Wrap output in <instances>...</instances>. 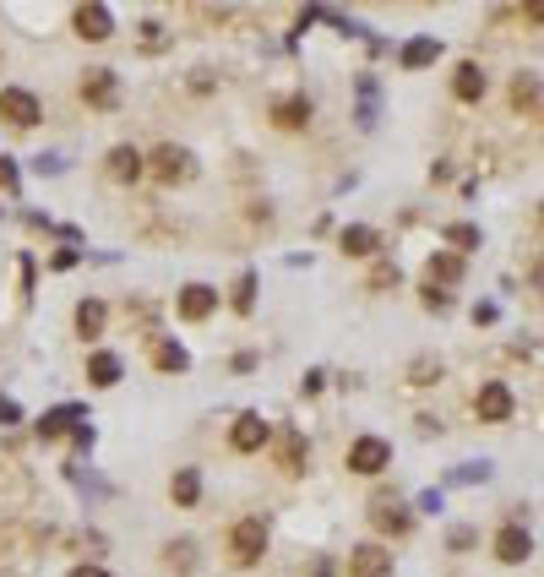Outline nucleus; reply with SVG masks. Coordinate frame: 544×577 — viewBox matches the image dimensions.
Returning a JSON list of instances; mask_svg holds the SVG:
<instances>
[{"label":"nucleus","instance_id":"nucleus-1","mask_svg":"<svg viewBox=\"0 0 544 577\" xmlns=\"http://www.w3.org/2000/svg\"><path fill=\"white\" fill-rule=\"evenodd\" d=\"M142 169H153L163 185H174V180H191L196 174V164H191V153L185 147H174V142H163V147H153L147 158H142Z\"/></svg>","mask_w":544,"mask_h":577},{"label":"nucleus","instance_id":"nucleus-2","mask_svg":"<svg viewBox=\"0 0 544 577\" xmlns=\"http://www.w3.org/2000/svg\"><path fill=\"white\" fill-rule=\"evenodd\" d=\"M229 551H234L240 567H256L262 551H267V529H262V518H240V523L229 529Z\"/></svg>","mask_w":544,"mask_h":577},{"label":"nucleus","instance_id":"nucleus-3","mask_svg":"<svg viewBox=\"0 0 544 577\" xmlns=\"http://www.w3.org/2000/svg\"><path fill=\"white\" fill-rule=\"evenodd\" d=\"M387 463H392V447H387L381 436H360V442L349 447V469H354V474H381Z\"/></svg>","mask_w":544,"mask_h":577},{"label":"nucleus","instance_id":"nucleus-4","mask_svg":"<svg viewBox=\"0 0 544 577\" xmlns=\"http://www.w3.org/2000/svg\"><path fill=\"white\" fill-rule=\"evenodd\" d=\"M229 442H234V453H262V447L272 442V425H267L262 414H240L234 431H229Z\"/></svg>","mask_w":544,"mask_h":577},{"label":"nucleus","instance_id":"nucleus-5","mask_svg":"<svg viewBox=\"0 0 544 577\" xmlns=\"http://www.w3.org/2000/svg\"><path fill=\"white\" fill-rule=\"evenodd\" d=\"M480 420L485 425H501V420H512V387L507 382H490V387H480Z\"/></svg>","mask_w":544,"mask_h":577},{"label":"nucleus","instance_id":"nucleus-6","mask_svg":"<svg viewBox=\"0 0 544 577\" xmlns=\"http://www.w3.org/2000/svg\"><path fill=\"white\" fill-rule=\"evenodd\" d=\"M0 114H5L11 125H33L44 109H38V98H33L27 87H0Z\"/></svg>","mask_w":544,"mask_h":577},{"label":"nucleus","instance_id":"nucleus-7","mask_svg":"<svg viewBox=\"0 0 544 577\" xmlns=\"http://www.w3.org/2000/svg\"><path fill=\"white\" fill-rule=\"evenodd\" d=\"M349 577H392V551H381V545L349 551Z\"/></svg>","mask_w":544,"mask_h":577},{"label":"nucleus","instance_id":"nucleus-8","mask_svg":"<svg viewBox=\"0 0 544 577\" xmlns=\"http://www.w3.org/2000/svg\"><path fill=\"white\" fill-rule=\"evenodd\" d=\"M371 523H376L381 534H409V507H403L398 496H376V502H371Z\"/></svg>","mask_w":544,"mask_h":577},{"label":"nucleus","instance_id":"nucleus-9","mask_svg":"<svg viewBox=\"0 0 544 577\" xmlns=\"http://www.w3.org/2000/svg\"><path fill=\"white\" fill-rule=\"evenodd\" d=\"M218 311V289H207V284H185L180 289V316L185 322H202V316H213Z\"/></svg>","mask_w":544,"mask_h":577},{"label":"nucleus","instance_id":"nucleus-10","mask_svg":"<svg viewBox=\"0 0 544 577\" xmlns=\"http://www.w3.org/2000/svg\"><path fill=\"white\" fill-rule=\"evenodd\" d=\"M82 98L98 104V109H114V71H109V65H93V71L82 76Z\"/></svg>","mask_w":544,"mask_h":577},{"label":"nucleus","instance_id":"nucleus-11","mask_svg":"<svg viewBox=\"0 0 544 577\" xmlns=\"http://www.w3.org/2000/svg\"><path fill=\"white\" fill-rule=\"evenodd\" d=\"M496 556H501L507 567L529 562V556H534V540H529V529H518V523H512V529H501V534H496Z\"/></svg>","mask_w":544,"mask_h":577},{"label":"nucleus","instance_id":"nucleus-12","mask_svg":"<svg viewBox=\"0 0 544 577\" xmlns=\"http://www.w3.org/2000/svg\"><path fill=\"white\" fill-rule=\"evenodd\" d=\"M76 33L93 38V44H104V38L114 33V16H109L104 5H76Z\"/></svg>","mask_w":544,"mask_h":577},{"label":"nucleus","instance_id":"nucleus-13","mask_svg":"<svg viewBox=\"0 0 544 577\" xmlns=\"http://www.w3.org/2000/svg\"><path fill=\"white\" fill-rule=\"evenodd\" d=\"M485 87H490V82H485V71H480L474 60H463V65H458V76H452V93H458L463 104H474V98H485Z\"/></svg>","mask_w":544,"mask_h":577},{"label":"nucleus","instance_id":"nucleus-14","mask_svg":"<svg viewBox=\"0 0 544 577\" xmlns=\"http://www.w3.org/2000/svg\"><path fill=\"white\" fill-rule=\"evenodd\" d=\"M136 174H142V153H136V147H114V153H109V180L131 185Z\"/></svg>","mask_w":544,"mask_h":577},{"label":"nucleus","instance_id":"nucleus-15","mask_svg":"<svg viewBox=\"0 0 544 577\" xmlns=\"http://www.w3.org/2000/svg\"><path fill=\"white\" fill-rule=\"evenodd\" d=\"M425 273H430V289H436V284H458V278H463V256H458V251H436Z\"/></svg>","mask_w":544,"mask_h":577},{"label":"nucleus","instance_id":"nucleus-16","mask_svg":"<svg viewBox=\"0 0 544 577\" xmlns=\"http://www.w3.org/2000/svg\"><path fill=\"white\" fill-rule=\"evenodd\" d=\"M436 55H441V38H409V44H403V65H409V71H425Z\"/></svg>","mask_w":544,"mask_h":577},{"label":"nucleus","instance_id":"nucleus-17","mask_svg":"<svg viewBox=\"0 0 544 577\" xmlns=\"http://www.w3.org/2000/svg\"><path fill=\"white\" fill-rule=\"evenodd\" d=\"M120 371H125L120 354H93V360H87V382H93V387H114Z\"/></svg>","mask_w":544,"mask_h":577},{"label":"nucleus","instance_id":"nucleus-18","mask_svg":"<svg viewBox=\"0 0 544 577\" xmlns=\"http://www.w3.org/2000/svg\"><path fill=\"white\" fill-rule=\"evenodd\" d=\"M278 463H283L289 474L305 469V436H300V431H283V436H278Z\"/></svg>","mask_w":544,"mask_h":577},{"label":"nucleus","instance_id":"nucleus-19","mask_svg":"<svg viewBox=\"0 0 544 577\" xmlns=\"http://www.w3.org/2000/svg\"><path fill=\"white\" fill-rule=\"evenodd\" d=\"M376 245H381V234H376L371 224H354V229H343V251H349V256H371Z\"/></svg>","mask_w":544,"mask_h":577},{"label":"nucleus","instance_id":"nucleus-20","mask_svg":"<svg viewBox=\"0 0 544 577\" xmlns=\"http://www.w3.org/2000/svg\"><path fill=\"white\" fill-rule=\"evenodd\" d=\"M104 316H109L104 300H82V305H76V333H82V338H98V333H104Z\"/></svg>","mask_w":544,"mask_h":577},{"label":"nucleus","instance_id":"nucleus-21","mask_svg":"<svg viewBox=\"0 0 544 577\" xmlns=\"http://www.w3.org/2000/svg\"><path fill=\"white\" fill-rule=\"evenodd\" d=\"M76 420H82V409H49V414L38 420V436H44V442H54V436H65Z\"/></svg>","mask_w":544,"mask_h":577},{"label":"nucleus","instance_id":"nucleus-22","mask_svg":"<svg viewBox=\"0 0 544 577\" xmlns=\"http://www.w3.org/2000/svg\"><path fill=\"white\" fill-rule=\"evenodd\" d=\"M169 496H174V507H196V496H202V474H196V469H180L174 485H169Z\"/></svg>","mask_w":544,"mask_h":577},{"label":"nucleus","instance_id":"nucleus-23","mask_svg":"<svg viewBox=\"0 0 544 577\" xmlns=\"http://www.w3.org/2000/svg\"><path fill=\"white\" fill-rule=\"evenodd\" d=\"M278 125H283V131L311 125V98H283V104H278Z\"/></svg>","mask_w":544,"mask_h":577},{"label":"nucleus","instance_id":"nucleus-24","mask_svg":"<svg viewBox=\"0 0 544 577\" xmlns=\"http://www.w3.org/2000/svg\"><path fill=\"white\" fill-rule=\"evenodd\" d=\"M153 365H158V371H185L191 354H185L180 343H158V349H153Z\"/></svg>","mask_w":544,"mask_h":577},{"label":"nucleus","instance_id":"nucleus-25","mask_svg":"<svg viewBox=\"0 0 544 577\" xmlns=\"http://www.w3.org/2000/svg\"><path fill=\"white\" fill-rule=\"evenodd\" d=\"M251 305H256V273H240V284H234V311L251 316Z\"/></svg>","mask_w":544,"mask_h":577},{"label":"nucleus","instance_id":"nucleus-26","mask_svg":"<svg viewBox=\"0 0 544 577\" xmlns=\"http://www.w3.org/2000/svg\"><path fill=\"white\" fill-rule=\"evenodd\" d=\"M512 98H518V109H534V104H539V76H534V71H529V76H518Z\"/></svg>","mask_w":544,"mask_h":577},{"label":"nucleus","instance_id":"nucleus-27","mask_svg":"<svg viewBox=\"0 0 544 577\" xmlns=\"http://www.w3.org/2000/svg\"><path fill=\"white\" fill-rule=\"evenodd\" d=\"M447 240H452L458 251H474V245H480V229H474V224H452V229H447Z\"/></svg>","mask_w":544,"mask_h":577},{"label":"nucleus","instance_id":"nucleus-28","mask_svg":"<svg viewBox=\"0 0 544 577\" xmlns=\"http://www.w3.org/2000/svg\"><path fill=\"white\" fill-rule=\"evenodd\" d=\"M169 567H180V572H191V567H196V545H191V540H180V545H169Z\"/></svg>","mask_w":544,"mask_h":577},{"label":"nucleus","instance_id":"nucleus-29","mask_svg":"<svg viewBox=\"0 0 544 577\" xmlns=\"http://www.w3.org/2000/svg\"><path fill=\"white\" fill-rule=\"evenodd\" d=\"M436 376H441V360H414V376H409V382H420V387H430Z\"/></svg>","mask_w":544,"mask_h":577},{"label":"nucleus","instance_id":"nucleus-30","mask_svg":"<svg viewBox=\"0 0 544 577\" xmlns=\"http://www.w3.org/2000/svg\"><path fill=\"white\" fill-rule=\"evenodd\" d=\"M371 284H376V289H387V284H398V267H387V262H381V267L371 273Z\"/></svg>","mask_w":544,"mask_h":577},{"label":"nucleus","instance_id":"nucleus-31","mask_svg":"<svg viewBox=\"0 0 544 577\" xmlns=\"http://www.w3.org/2000/svg\"><path fill=\"white\" fill-rule=\"evenodd\" d=\"M425 305H430V311H447V305H452V294H447V289H425Z\"/></svg>","mask_w":544,"mask_h":577},{"label":"nucleus","instance_id":"nucleus-32","mask_svg":"<svg viewBox=\"0 0 544 577\" xmlns=\"http://www.w3.org/2000/svg\"><path fill=\"white\" fill-rule=\"evenodd\" d=\"M71 442H76V447L87 453V447H93V425H71Z\"/></svg>","mask_w":544,"mask_h":577},{"label":"nucleus","instance_id":"nucleus-33","mask_svg":"<svg viewBox=\"0 0 544 577\" xmlns=\"http://www.w3.org/2000/svg\"><path fill=\"white\" fill-rule=\"evenodd\" d=\"M16 420H22V409L11 398H0V425H16Z\"/></svg>","mask_w":544,"mask_h":577},{"label":"nucleus","instance_id":"nucleus-34","mask_svg":"<svg viewBox=\"0 0 544 577\" xmlns=\"http://www.w3.org/2000/svg\"><path fill=\"white\" fill-rule=\"evenodd\" d=\"M71 577H109V572H104V567H76Z\"/></svg>","mask_w":544,"mask_h":577}]
</instances>
